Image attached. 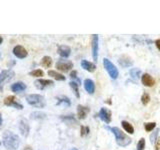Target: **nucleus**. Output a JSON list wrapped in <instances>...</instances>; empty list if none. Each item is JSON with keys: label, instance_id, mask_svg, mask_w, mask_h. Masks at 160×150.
Masks as SVG:
<instances>
[{"label": "nucleus", "instance_id": "f257e3e1", "mask_svg": "<svg viewBox=\"0 0 160 150\" xmlns=\"http://www.w3.org/2000/svg\"><path fill=\"white\" fill-rule=\"evenodd\" d=\"M19 137L9 130L3 133V145L7 150H16L19 147Z\"/></svg>", "mask_w": 160, "mask_h": 150}, {"label": "nucleus", "instance_id": "f03ea898", "mask_svg": "<svg viewBox=\"0 0 160 150\" xmlns=\"http://www.w3.org/2000/svg\"><path fill=\"white\" fill-rule=\"evenodd\" d=\"M110 130L113 132V134L115 135L117 144L120 145V146L125 147L131 143V138L128 137L123 131H121L118 127H112V128H110Z\"/></svg>", "mask_w": 160, "mask_h": 150}, {"label": "nucleus", "instance_id": "7ed1b4c3", "mask_svg": "<svg viewBox=\"0 0 160 150\" xmlns=\"http://www.w3.org/2000/svg\"><path fill=\"white\" fill-rule=\"evenodd\" d=\"M26 101L28 104H30L31 106L38 107V108H43L45 106V98L42 95L39 94H30L26 97Z\"/></svg>", "mask_w": 160, "mask_h": 150}, {"label": "nucleus", "instance_id": "20e7f679", "mask_svg": "<svg viewBox=\"0 0 160 150\" xmlns=\"http://www.w3.org/2000/svg\"><path fill=\"white\" fill-rule=\"evenodd\" d=\"M103 65H104V68L106 69L109 76H110L112 79H116V78L118 77V75H119L118 70H117L116 66H115L110 60H108L107 58H104L103 59Z\"/></svg>", "mask_w": 160, "mask_h": 150}, {"label": "nucleus", "instance_id": "39448f33", "mask_svg": "<svg viewBox=\"0 0 160 150\" xmlns=\"http://www.w3.org/2000/svg\"><path fill=\"white\" fill-rule=\"evenodd\" d=\"M56 68L61 72H68L69 70H71V68H73V63L69 60H58L56 63Z\"/></svg>", "mask_w": 160, "mask_h": 150}, {"label": "nucleus", "instance_id": "423d86ee", "mask_svg": "<svg viewBox=\"0 0 160 150\" xmlns=\"http://www.w3.org/2000/svg\"><path fill=\"white\" fill-rule=\"evenodd\" d=\"M4 104L6 106H12L16 109H19V110H22L23 109V105L21 103L18 102L17 98L15 96H7L5 99H4Z\"/></svg>", "mask_w": 160, "mask_h": 150}, {"label": "nucleus", "instance_id": "0eeeda50", "mask_svg": "<svg viewBox=\"0 0 160 150\" xmlns=\"http://www.w3.org/2000/svg\"><path fill=\"white\" fill-rule=\"evenodd\" d=\"M14 77V71L13 70H3L0 72V87L4 85V83L8 82Z\"/></svg>", "mask_w": 160, "mask_h": 150}, {"label": "nucleus", "instance_id": "6e6552de", "mask_svg": "<svg viewBox=\"0 0 160 150\" xmlns=\"http://www.w3.org/2000/svg\"><path fill=\"white\" fill-rule=\"evenodd\" d=\"M98 50H99V40H98V35H92V57L94 61H97L98 58Z\"/></svg>", "mask_w": 160, "mask_h": 150}, {"label": "nucleus", "instance_id": "1a4fd4ad", "mask_svg": "<svg viewBox=\"0 0 160 150\" xmlns=\"http://www.w3.org/2000/svg\"><path fill=\"white\" fill-rule=\"evenodd\" d=\"M34 84H35V87H36L37 89L43 90V89H45L46 87H48V86H52L54 83H53V81H52V80L37 79L36 81L34 82Z\"/></svg>", "mask_w": 160, "mask_h": 150}, {"label": "nucleus", "instance_id": "9d476101", "mask_svg": "<svg viewBox=\"0 0 160 150\" xmlns=\"http://www.w3.org/2000/svg\"><path fill=\"white\" fill-rule=\"evenodd\" d=\"M13 54L17 57V58L23 59V58H25V57H27V55H28V52H27V50L25 49L23 46L16 45L15 47L13 48Z\"/></svg>", "mask_w": 160, "mask_h": 150}, {"label": "nucleus", "instance_id": "9b49d317", "mask_svg": "<svg viewBox=\"0 0 160 150\" xmlns=\"http://www.w3.org/2000/svg\"><path fill=\"white\" fill-rule=\"evenodd\" d=\"M99 117L102 121H104L105 123L109 124L111 122V111L108 110L107 108L102 107L99 111Z\"/></svg>", "mask_w": 160, "mask_h": 150}, {"label": "nucleus", "instance_id": "f8f14e48", "mask_svg": "<svg viewBox=\"0 0 160 150\" xmlns=\"http://www.w3.org/2000/svg\"><path fill=\"white\" fill-rule=\"evenodd\" d=\"M141 81H142L143 85L146 86V87H152L155 84L154 78H153L150 74H148V73H145V74H143L141 76Z\"/></svg>", "mask_w": 160, "mask_h": 150}, {"label": "nucleus", "instance_id": "ddd939ff", "mask_svg": "<svg viewBox=\"0 0 160 150\" xmlns=\"http://www.w3.org/2000/svg\"><path fill=\"white\" fill-rule=\"evenodd\" d=\"M29 130H30V127H29L28 122H27L25 119H21L20 122H19V131H20V133L24 137H26V136H28V134H29Z\"/></svg>", "mask_w": 160, "mask_h": 150}, {"label": "nucleus", "instance_id": "4468645a", "mask_svg": "<svg viewBox=\"0 0 160 150\" xmlns=\"http://www.w3.org/2000/svg\"><path fill=\"white\" fill-rule=\"evenodd\" d=\"M90 109L88 107L82 106V105H78L77 106V117L79 119H85L87 114L89 113Z\"/></svg>", "mask_w": 160, "mask_h": 150}, {"label": "nucleus", "instance_id": "2eb2a0df", "mask_svg": "<svg viewBox=\"0 0 160 150\" xmlns=\"http://www.w3.org/2000/svg\"><path fill=\"white\" fill-rule=\"evenodd\" d=\"M84 88L89 94H93L95 91V84L93 80L91 79H85L84 80Z\"/></svg>", "mask_w": 160, "mask_h": 150}, {"label": "nucleus", "instance_id": "dca6fc26", "mask_svg": "<svg viewBox=\"0 0 160 150\" xmlns=\"http://www.w3.org/2000/svg\"><path fill=\"white\" fill-rule=\"evenodd\" d=\"M57 52H58V54H59L61 57L67 58V57L70 55L71 49H70V47H69V46H67V45H60L59 47H58V49H57Z\"/></svg>", "mask_w": 160, "mask_h": 150}, {"label": "nucleus", "instance_id": "f3484780", "mask_svg": "<svg viewBox=\"0 0 160 150\" xmlns=\"http://www.w3.org/2000/svg\"><path fill=\"white\" fill-rule=\"evenodd\" d=\"M81 66H82V68L85 69L88 72H94V71L96 70L95 64H93L92 62H89V61H87V60H82Z\"/></svg>", "mask_w": 160, "mask_h": 150}, {"label": "nucleus", "instance_id": "a211bd4d", "mask_svg": "<svg viewBox=\"0 0 160 150\" xmlns=\"http://www.w3.org/2000/svg\"><path fill=\"white\" fill-rule=\"evenodd\" d=\"M26 89V84H24L23 82H15L11 85V90L15 93H18V92L24 91Z\"/></svg>", "mask_w": 160, "mask_h": 150}, {"label": "nucleus", "instance_id": "6ab92c4d", "mask_svg": "<svg viewBox=\"0 0 160 150\" xmlns=\"http://www.w3.org/2000/svg\"><path fill=\"white\" fill-rule=\"evenodd\" d=\"M119 63L121 66L123 67H129L131 66L132 64H133V61L131 60V58H130L129 56L127 55H122L121 57L119 58Z\"/></svg>", "mask_w": 160, "mask_h": 150}, {"label": "nucleus", "instance_id": "aec40b11", "mask_svg": "<svg viewBox=\"0 0 160 150\" xmlns=\"http://www.w3.org/2000/svg\"><path fill=\"white\" fill-rule=\"evenodd\" d=\"M48 75L51 76V77L54 78L55 80H58V81H64L65 80V76L62 75L61 73L56 72L55 70H49L48 71Z\"/></svg>", "mask_w": 160, "mask_h": 150}, {"label": "nucleus", "instance_id": "412c9836", "mask_svg": "<svg viewBox=\"0 0 160 150\" xmlns=\"http://www.w3.org/2000/svg\"><path fill=\"white\" fill-rule=\"evenodd\" d=\"M121 124H122V127L124 128V130H125L126 132L129 133V134H133V133H134V128H133V126H132L131 124L129 123V122L122 121Z\"/></svg>", "mask_w": 160, "mask_h": 150}, {"label": "nucleus", "instance_id": "4be33fe9", "mask_svg": "<svg viewBox=\"0 0 160 150\" xmlns=\"http://www.w3.org/2000/svg\"><path fill=\"white\" fill-rule=\"evenodd\" d=\"M30 118L31 119H45L46 114L41 112V111H35V112L30 114Z\"/></svg>", "mask_w": 160, "mask_h": 150}, {"label": "nucleus", "instance_id": "5701e85b", "mask_svg": "<svg viewBox=\"0 0 160 150\" xmlns=\"http://www.w3.org/2000/svg\"><path fill=\"white\" fill-rule=\"evenodd\" d=\"M52 64V59L49 56H44L41 60V65L45 68H49Z\"/></svg>", "mask_w": 160, "mask_h": 150}, {"label": "nucleus", "instance_id": "b1692460", "mask_svg": "<svg viewBox=\"0 0 160 150\" xmlns=\"http://www.w3.org/2000/svg\"><path fill=\"white\" fill-rule=\"evenodd\" d=\"M69 85H70V87L72 88V90H73V91H74L75 96H76L77 98H79V97H80V94H79L78 84H77L76 82H74V81H71L70 83H69Z\"/></svg>", "mask_w": 160, "mask_h": 150}, {"label": "nucleus", "instance_id": "393cba45", "mask_svg": "<svg viewBox=\"0 0 160 150\" xmlns=\"http://www.w3.org/2000/svg\"><path fill=\"white\" fill-rule=\"evenodd\" d=\"M58 99V102H57V105H60V104H65L67 105V106H69L70 105V100H69L68 97L66 96H61V97H57Z\"/></svg>", "mask_w": 160, "mask_h": 150}, {"label": "nucleus", "instance_id": "a878e982", "mask_svg": "<svg viewBox=\"0 0 160 150\" xmlns=\"http://www.w3.org/2000/svg\"><path fill=\"white\" fill-rule=\"evenodd\" d=\"M29 75L32 76V77H42L44 75V72L41 69H36V70H33L31 72H29Z\"/></svg>", "mask_w": 160, "mask_h": 150}, {"label": "nucleus", "instance_id": "bb28decb", "mask_svg": "<svg viewBox=\"0 0 160 150\" xmlns=\"http://www.w3.org/2000/svg\"><path fill=\"white\" fill-rule=\"evenodd\" d=\"M156 127V123L155 122H149V123H145L144 124V128L147 132H150L152 131L154 128Z\"/></svg>", "mask_w": 160, "mask_h": 150}, {"label": "nucleus", "instance_id": "cd10ccee", "mask_svg": "<svg viewBox=\"0 0 160 150\" xmlns=\"http://www.w3.org/2000/svg\"><path fill=\"white\" fill-rule=\"evenodd\" d=\"M130 75H131V77H134L135 79H137V78L140 76V70L137 68L131 69V70H130Z\"/></svg>", "mask_w": 160, "mask_h": 150}, {"label": "nucleus", "instance_id": "c85d7f7f", "mask_svg": "<svg viewBox=\"0 0 160 150\" xmlns=\"http://www.w3.org/2000/svg\"><path fill=\"white\" fill-rule=\"evenodd\" d=\"M141 101H142V103L144 105H147L149 103V101H150V96H149V94L147 93H144L143 94V96L141 97Z\"/></svg>", "mask_w": 160, "mask_h": 150}, {"label": "nucleus", "instance_id": "c756f323", "mask_svg": "<svg viewBox=\"0 0 160 150\" xmlns=\"http://www.w3.org/2000/svg\"><path fill=\"white\" fill-rule=\"evenodd\" d=\"M145 148V139L141 138L137 143V150H144Z\"/></svg>", "mask_w": 160, "mask_h": 150}, {"label": "nucleus", "instance_id": "7c9ffc66", "mask_svg": "<svg viewBox=\"0 0 160 150\" xmlns=\"http://www.w3.org/2000/svg\"><path fill=\"white\" fill-rule=\"evenodd\" d=\"M89 133V128L87 126H81V136H85Z\"/></svg>", "mask_w": 160, "mask_h": 150}, {"label": "nucleus", "instance_id": "2f4dec72", "mask_svg": "<svg viewBox=\"0 0 160 150\" xmlns=\"http://www.w3.org/2000/svg\"><path fill=\"white\" fill-rule=\"evenodd\" d=\"M156 145H155V150H159L160 149V137L158 139H156Z\"/></svg>", "mask_w": 160, "mask_h": 150}, {"label": "nucleus", "instance_id": "473e14b6", "mask_svg": "<svg viewBox=\"0 0 160 150\" xmlns=\"http://www.w3.org/2000/svg\"><path fill=\"white\" fill-rule=\"evenodd\" d=\"M76 75H77V71H75V70L72 71V72L70 73V77H71V78H76V77H77Z\"/></svg>", "mask_w": 160, "mask_h": 150}, {"label": "nucleus", "instance_id": "72a5a7b5", "mask_svg": "<svg viewBox=\"0 0 160 150\" xmlns=\"http://www.w3.org/2000/svg\"><path fill=\"white\" fill-rule=\"evenodd\" d=\"M155 45H156L157 49L160 50V39H158V40H156V41H155Z\"/></svg>", "mask_w": 160, "mask_h": 150}, {"label": "nucleus", "instance_id": "f704fd0d", "mask_svg": "<svg viewBox=\"0 0 160 150\" xmlns=\"http://www.w3.org/2000/svg\"><path fill=\"white\" fill-rule=\"evenodd\" d=\"M2 125V115L0 114V126Z\"/></svg>", "mask_w": 160, "mask_h": 150}, {"label": "nucleus", "instance_id": "c9c22d12", "mask_svg": "<svg viewBox=\"0 0 160 150\" xmlns=\"http://www.w3.org/2000/svg\"><path fill=\"white\" fill-rule=\"evenodd\" d=\"M2 42H3V38H2L1 36H0V44H1Z\"/></svg>", "mask_w": 160, "mask_h": 150}, {"label": "nucleus", "instance_id": "e433bc0d", "mask_svg": "<svg viewBox=\"0 0 160 150\" xmlns=\"http://www.w3.org/2000/svg\"><path fill=\"white\" fill-rule=\"evenodd\" d=\"M24 150H32V149H31L30 147H25V149H24Z\"/></svg>", "mask_w": 160, "mask_h": 150}, {"label": "nucleus", "instance_id": "4c0bfd02", "mask_svg": "<svg viewBox=\"0 0 160 150\" xmlns=\"http://www.w3.org/2000/svg\"><path fill=\"white\" fill-rule=\"evenodd\" d=\"M72 150H77V149H75V148H74V149H72Z\"/></svg>", "mask_w": 160, "mask_h": 150}, {"label": "nucleus", "instance_id": "58836bf2", "mask_svg": "<svg viewBox=\"0 0 160 150\" xmlns=\"http://www.w3.org/2000/svg\"><path fill=\"white\" fill-rule=\"evenodd\" d=\"M0 57H1V53H0Z\"/></svg>", "mask_w": 160, "mask_h": 150}, {"label": "nucleus", "instance_id": "ea45409f", "mask_svg": "<svg viewBox=\"0 0 160 150\" xmlns=\"http://www.w3.org/2000/svg\"><path fill=\"white\" fill-rule=\"evenodd\" d=\"M0 145H1V142H0Z\"/></svg>", "mask_w": 160, "mask_h": 150}]
</instances>
